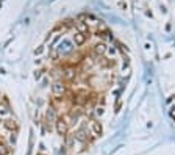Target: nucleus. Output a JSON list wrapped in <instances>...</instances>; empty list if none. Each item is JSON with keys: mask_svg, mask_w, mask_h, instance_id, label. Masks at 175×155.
Segmentation results:
<instances>
[{"mask_svg": "<svg viewBox=\"0 0 175 155\" xmlns=\"http://www.w3.org/2000/svg\"><path fill=\"white\" fill-rule=\"evenodd\" d=\"M55 130H56L58 135L66 136L69 133V122L66 119H63V118H58L56 122H55Z\"/></svg>", "mask_w": 175, "mask_h": 155, "instance_id": "1", "label": "nucleus"}, {"mask_svg": "<svg viewBox=\"0 0 175 155\" xmlns=\"http://www.w3.org/2000/svg\"><path fill=\"white\" fill-rule=\"evenodd\" d=\"M52 91H53V94H56V96H63V94L66 92V85L61 80H56L52 85Z\"/></svg>", "mask_w": 175, "mask_h": 155, "instance_id": "2", "label": "nucleus"}, {"mask_svg": "<svg viewBox=\"0 0 175 155\" xmlns=\"http://www.w3.org/2000/svg\"><path fill=\"white\" fill-rule=\"evenodd\" d=\"M46 119H47V122H48V124H55V122H56L58 116H56V110H55L53 107H48V108H47Z\"/></svg>", "mask_w": 175, "mask_h": 155, "instance_id": "3", "label": "nucleus"}, {"mask_svg": "<svg viewBox=\"0 0 175 155\" xmlns=\"http://www.w3.org/2000/svg\"><path fill=\"white\" fill-rule=\"evenodd\" d=\"M74 138H75L77 141H80V143H86L88 141V132L85 129H78L74 133Z\"/></svg>", "mask_w": 175, "mask_h": 155, "instance_id": "4", "label": "nucleus"}, {"mask_svg": "<svg viewBox=\"0 0 175 155\" xmlns=\"http://www.w3.org/2000/svg\"><path fill=\"white\" fill-rule=\"evenodd\" d=\"M91 130H92V133H94V136H100L103 133V127L98 121H92L91 122Z\"/></svg>", "mask_w": 175, "mask_h": 155, "instance_id": "5", "label": "nucleus"}, {"mask_svg": "<svg viewBox=\"0 0 175 155\" xmlns=\"http://www.w3.org/2000/svg\"><path fill=\"white\" fill-rule=\"evenodd\" d=\"M106 44L105 42H97L95 46H94V52H95V55L97 57H102V55H105L106 53Z\"/></svg>", "mask_w": 175, "mask_h": 155, "instance_id": "6", "label": "nucleus"}, {"mask_svg": "<svg viewBox=\"0 0 175 155\" xmlns=\"http://www.w3.org/2000/svg\"><path fill=\"white\" fill-rule=\"evenodd\" d=\"M86 38H88V35H85V33H78V31H77L75 35H74V42L77 44V46H83V44L86 42Z\"/></svg>", "mask_w": 175, "mask_h": 155, "instance_id": "7", "label": "nucleus"}, {"mask_svg": "<svg viewBox=\"0 0 175 155\" xmlns=\"http://www.w3.org/2000/svg\"><path fill=\"white\" fill-rule=\"evenodd\" d=\"M75 27H77V31L78 33H88V30H89V27H88V24L86 22H83V20H78V22H75Z\"/></svg>", "mask_w": 175, "mask_h": 155, "instance_id": "8", "label": "nucleus"}, {"mask_svg": "<svg viewBox=\"0 0 175 155\" xmlns=\"http://www.w3.org/2000/svg\"><path fill=\"white\" fill-rule=\"evenodd\" d=\"M3 127H5V129H7V130H17V122H16V121L14 119H7V121H5V122H3Z\"/></svg>", "mask_w": 175, "mask_h": 155, "instance_id": "9", "label": "nucleus"}, {"mask_svg": "<svg viewBox=\"0 0 175 155\" xmlns=\"http://www.w3.org/2000/svg\"><path fill=\"white\" fill-rule=\"evenodd\" d=\"M11 154V147L7 144V143L0 141V155H9Z\"/></svg>", "mask_w": 175, "mask_h": 155, "instance_id": "10", "label": "nucleus"}, {"mask_svg": "<svg viewBox=\"0 0 175 155\" xmlns=\"http://www.w3.org/2000/svg\"><path fill=\"white\" fill-rule=\"evenodd\" d=\"M69 50H70V42L64 41L59 44V52H69Z\"/></svg>", "mask_w": 175, "mask_h": 155, "instance_id": "11", "label": "nucleus"}, {"mask_svg": "<svg viewBox=\"0 0 175 155\" xmlns=\"http://www.w3.org/2000/svg\"><path fill=\"white\" fill-rule=\"evenodd\" d=\"M63 75L66 77V79L70 80V79H74V77H75V71H74L72 68H69V69H66V72H64Z\"/></svg>", "mask_w": 175, "mask_h": 155, "instance_id": "12", "label": "nucleus"}, {"mask_svg": "<svg viewBox=\"0 0 175 155\" xmlns=\"http://www.w3.org/2000/svg\"><path fill=\"white\" fill-rule=\"evenodd\" d=\"M95 114H97V116H102V114H103V107L95 108Z\"/></svg>", "mask_w": 175, "mask_h": 155, "instance_id": "13", "label": "nucleus"}, {"mask_svg": "<svg viewBox=\"0 0 175 155\" xmlns=\"http://www.w3.org/2000/svg\"><path fill=\"white\" fill-rule=\"evenodd\" d=\"M41 77H42V71H36V72H35V79H36V80H39Z\"/></svg>", "mask_w": 175, "mask_h": 155, "instance_id": "14", "label": "nucleus"}, {"mask_svg": "<svg viewBox=\"0 0 175 155\" xmlns=\"http://www.w3.org/2000/svg\"><path fill=\"white\" fill-rule=\"evenodd\" d=\"M9 141L13 143V144L16 143V133H11V136H9Z\"/></svg>", "mask_w": 175, "mask_h": 155, "instance_id": "15", "label": "nucleus"}, {"mask_svg": "<svg viewBox=\"0 0 175 155\" xmlns=\"http://www.w3.org/2000/svg\"><path fill=\"white\" fill-rule=\"evenodd\" d=\"M52 58H53V60H56V58H58V53L55 52V50H52Z\"/></svg>", "mask_w": 175, "mask_h": 155, "instance_id": "16", "label": "nucleus"}, {"mask_svg": "<svg viewBox=\"0 0 175 155\" xmlns=\"http://www.w3.org/2000/svg\"><path fill=\"white\" fill-rule=\"evenodd\" d=\"M41 52H42V47H38V49H36V50H35V53H36V55H39Z\"/></svg>", "mask_w": 175, "mask_h": 155, "instance_id": "17", "label": "nucleus"}, {"mask_svg": "<svg viewBox=\"0 0 175 155\" xmlns=\"http://www.w3.org/2000/svg\"><path fill=\"white\" fill-rule=\"evenodd\" d=\"M120 107H122V103H120V102H117V105H116V111H119V110H120Z\"/></svg>", "mask_w": 175, "mask_h": 155, "instance_id": "18", "label": "nucleus"}, {"mask_svg": "<svg viewBox=\"0 0 175 155\" xmlns=\"http://www.w3.org/2000/svg\"><path fill=\"white\" fill-rule=\"evenodd\" d=\"M38 155H44V154H38Z\"/></svg>", "mask_w": 175, "mask_h": 155, "instance_id": "19", "label": "nucleus"}]
</instances>
